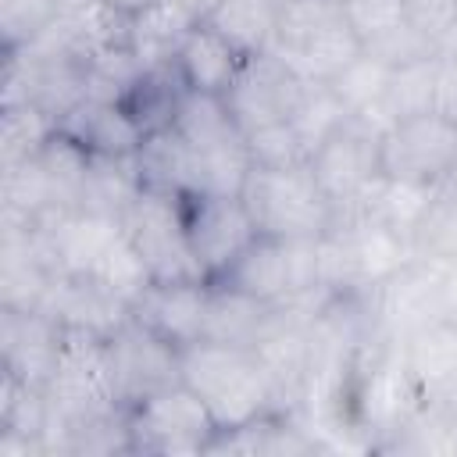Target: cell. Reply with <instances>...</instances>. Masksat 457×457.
<instances>
[{"label":"cell","instance_id":"9","mask_svg":"<svg viewBox=\"0 0 457 457\" xmlns=\"http://www.w3.org/2000/svg\"><path fill=\"white\" fill-rule=\"evenodd\" d=\"M453 164H457V121H450L439 111L400 118L382 132L386 179L439 189Z\"/></svg>","mask_w":457,"mask_h":457},{"label":"cell","instance_id":"16","mask_svg":"<svg viewBox=\"0 0 457 457\" xmlns=\"http://www.w3.org/2000/svg\"><path fill=\"white\" fill-rule=\"evenodd\" d=\"M139 325L168 339L171 346L186 350L204 339V318H207V282H150L129 311Z\"/></svg>","mask_w":457,"mask_h":457},{"label":"cell","instance_id":"28","mask_svg":"<svg viewBox=\"0 0 457 457\" xmlns=\"http://www.w3.org/2000/svg\"><path fill=\"white\" fill-rule=\"evenodd\" d=\"M57 129L61 121L36 104L0 107V164L36 157L57 136Z\"/></svg>","mask_w":457,"mask_h":457},{"label":"cell","instance_id":"14","mask_svg":"<svg viewBox=\"0 0 457 457\" xmlns=\"http://www.w3.org/2000/svg\"><path fill=\"white\" fill-rule=\"evenodd\" d=\"M68 332L43 311L0 307V371L14 375L25 386L46 389L57 371Z\"/></svg>","mask_w":457,"mask_h":457},{"label":"cell","instance_id":"37","mask_svg":"<svg viewBox=\"0 0 457 457\" xmlns=\"http://www.w3.org/2000/svg\"><path fill=\"white\" fill-rule=\"evenodd\" d=\"M457 18V4L453 0H407V21L436 46V39L443 36V29ZM436 54V50H432Z\"/></svg>","mask_w":457,"mask_h":457},{"label":"cell","instance_id":"25","mask_svg":"<svg viewBox=\"0 0 457 457\" xmlns=\"http://www.w3.org/2000/svg\"><path fill=\"white\" fill-rule=\"evenodd\" d=\"M436 86H439V61L436 57L389 68V82H386L378 111L375 114H361V118H371L378 129H389L400 118H414V114L436 111Z\"/></svg>","mask_w":457,"mask_h":457},{"label":"cell","instance_id":"30","mask_svg":"<svg viewBox=\"0 0 457 457\" xmlns=\"http://www.w3.org/2000/svg\"><path fill=\"white\" fill-rule=\"evenodd\" d=\"M386 82H389V68L382 61H375L371 54H364V50L336 79H328L332 93L339 96V104L350 114H375L378 104H382Z\"/></svg>","mask_w":457,"mask_h":457},{"label":"cell","instance_id":"41","mask_svg":"<svg viewBox=\"0 0 457 457\" xmlns=\"http://www.w3.org/2000/svg\"><path fill=\"white\" fill-rule=\"evenodd\" d=\"M436 61H457V18L443 29V36L436 39Z\"/></svg>","mask_w":457,"mask_h":457},{"label":"cell","instance_id":"18","mask_svg":"<svg viewBox=\"0 0 457 457\" xmlns=\"http://www.w3.org/2000/svg\"><path fill=\"white\" fill-rule=\"evenodd\" d=\"M132 164H136V175H139L143 189L168 193V196L204 193L200 161H196L193 146L175 129L157 132V136H146L139 143V150L132 154Z\"/></svg>","mask_w":457,"mask_h":457},{"label":"cell","instance_id":"26","mask_svg":"<svg viewBox=\"0 0 457 457\" xmlns=\"http://www.w3.org/2000/svg\"><path fill=\"white\" fill-rule=\"evenodd\" d=\"M139 189H143V182L136 175L132 157H89V171H86V182H82L79 211L121 221V214L132 207Z\"/></svg>","mask_w":457,"mask_h":457},{"label":"cell","instance_id":"39","mask_svg":"<svg viewBox=\"0 0 457 457\" xmlns=\"http://www.w3.org/2000/svg\"><path fill=\"white\" fill-rule=\"evenodd\" d=\"M436 111L457 121V61H439V86H436Z\"/></svg>","mask_w":457,"mask_h":457},{"label":"cell","instance_id":"43","mask_svg":"<svg viewBox=\"0 0 457 457\" xmlns=\"http://www.w3.org/2000/svg\"><path fill=\"white\" fill-rule=\"evenodd\" d=\"M439 193H443V196H450V200H457V164H453V168H450V175L443 179Z\"/></svg>","mask_w":457,"mask_h":457},{"label":"cell","instance_id":"8","mask_svg":"<svg viewBox=\"0 0 457 457\" xmlns=\"http://www.w3.org/2000/svg\"><path fill=\"white\" fill-rule=\"evenodd\" d=\"M382 132L386 129H378L371 118L350 114L307 157V164H311L321 193L336 207V214L350 211L371 189V182L382 175Z\"/></svg>","mask_w":457,"mask_h":457},{"label":"cell","instance_id":"24","mask_svg":"<svg viewBox=\"0 0 457 457\" xmlns=\"http://www.w3.org/2000/svg\"><path fill=\"white\" fill-rule=\"evenodd\" d=\"M278 0H218L204 25H211L221 39H228L243 57L264 54L275 46L278 29Z\"/></svg>","mask_w":457,"mask_h":457},{"label":"cell","instance_id":"29","mask_svg":"<svg viewBox=\"0 0 457 457\" xmlns=\"http://www.w3.org/2000/svg\"><path fill=\"white\" fill-rule=\"evenodd\" d=\"M36 157H39V164H43L50 186H54L57 207H61V211H79L82 182H86V171H89V157H93V154L57 129V136H54Z\"/></svg>","mask_w":457,"mask_h":457},{"label":"cell","instance_id":"38","mask_svg":"<svg viewBox=\"0 0 457 457\" xmlns=\"http://www.w3.org/2000/svg\"><path fill=\"white\" fill-rule=\"evenodd\" d=\"M425 403L457 432V375H450L446 382L432 386V389L425 393Z\"/></svg>","mask_w":457,"mask_h":457},{"label":"cell","instance_id":"34","mask_svg":"<svg viewBox=\"0 0 457 457\" xmlns=\"http://www.w3.org/2000/svg\"><path fill=\"white\" fill-rule=\"evenodd\" d=\"M57 21L54 0H0V36L4 50L29 46Z\"/></svg>","mask_w":457,"mask_h":457},{"label":"cell","instance_id":"5","mask_svg":"<svg viewBox=\"0 0 457 457\" xmlns=\"http://www.w3.org/2000/svg\"><path fill=\"white\" fill-rule=\"evenodd\" d=\"M175 132L193 146L200 171H204V193H236L243 189L250 175V150H246V132L236 125L225 96L211 93H186Z\"/></svg>","mask_w":457,"mask_h":457},{"label":"cell","instance_id":"2","mask_svg":"<svg viewBox=\"0 0 457 457\" xmlns=\"http://www.w3.org/2000/svg\"><path fill=\"white\" fill-rule=\"evenodd\" d=\"M411 257H414V243L403 232L389 228L386 221L361 211L336 214V225L318 239L321 289L328 293L375 289Z\"/></svg>","mask_w":457,"mask_h":457},{"label":"cell","instance_id":"45","mask_svg":"<svg viewBox=\"0 0 457 457\" xmlns=\"http://www.w3.org/2000/svg\"><path fill=\"white\" fill-rule=\"evenodd\" d=\"M339 4H346V0H339Z\"/></svg>","mask_w":457,"mask_h":457},{"label":"cell","instance_id":"12","mask_svg":"<svg viewBox=\"0 0 457 457\" xmlns=\"http://www.w3.org/2000/svg\"><path fill=\"white\" fill-rule=\"evenodd\" d=\"M182 200L186 236L204 278H218L257 236L243 196L236 193H189Z\"/></svg>","mask_w":457,"mask_h":457},{"label":"cell","instance_id":"17","mask_svg":"<svg viewBox=\"0 0 457 457\" xmlns=\"http://www.w3.org/2000/svg\"><path fill=\"white\" fill-rule=\"evenodd\" d=\"M282 303H264L257 296H246L232 286L207 282V318H204V339L225 343V346H246L257 350V343L275 325Z\"/></svg>","mask_w":457,"mask_h":457},{"label":"cell","instance_id":"7","mask_svg":"<svg viewBox=\"0 0 457 457\" xmlns=\"http://www.w3.org/2000/svg\"><path fill=\"white\" fill-rule=\"evenodd\" d=\"M125 414H129L132 453H161V457L207 453V446L218 436V425L207 403L186 382L157 389L154 396L139 400Z\"/></svg>","mask_w":457,"mask_h":457},{"label":"cell","instance_id":"46","mask_svg":"<svg viewBox=\"0 0 457 457\" xmlns=\"http://www.w3.org/2000/svg\"><path fill=\"white\" fill-rule=\"evenodd\" d=\"M453 4H457V0H453Z\"/></svg>","mask_w":457,"mask_h":457},{"label":"cell","instance_id":"6","mask_svg":"<svg viewBox=\"0 0 457 457\" xmlns=\"http://www.w3.org/2000/svg\"><path fill=\"white\" fill-rule=\"evenodd\" d=\"M121 228L154 282H207L193 257L179 196L139 189L132 207L121 214Z\"/></svg>","mask_w":457,"mask_h":457},{"label":"cell","instance_id":"19","mask_svg":"<svg viewBox=\"0 0 457 457\" xmlns=\"http://www.w3.org/2000/svg\"><path fill=\"white\" fill-rule=\"evenodd\" d=\"M171 64L182 75L186 89L225 96L232 79H236V71H239V64H243V54L228 39H221L211 25L200 21V25H193L186 32V39H182V46H179Z\"/></svg>","mask_w":457,"mask_h":457},{"label":"cell","instance_id":"33","mask_svg":"<svg viewBox=\"0 0 457 457\" xmlns=\"http://www.w3.org/2000/svg\"><path fill=\"white\" fill-rule=\"evenodd\" d=\"M246 150H250V164H257V168H289V164H303L311 157V150L300 139L293 121H275L257 132H246Z\"/></svg>","mask_w":457,"mask_h":457},{"label":"cell","instance_id":"31","mask_svg":"<svg viewBox=\"0 0 457 457\" xmlns=\"http://www.w3.org/2000/svg\"><path fill=\"white\" fill-rule=\"evenodd\" d=\"M346 118H350V111L339 104V96L332 93L328 82H307L303 100H300V107H296V114H293L289 121L296 125L300 139H303L307 150L314 154V146H318L321 139H328Z\"/></svg>","mask_w":457,"mask_h":457},{"label":"cell","instance_id":"1","mask_svg":"<svg viewBox=\"0 0 457 457\" xmlns=\"http://www.w3.org/2000/svg\"><path fill=\"white\" fill-rule=\"evenodd\" d=\"M182 382L207 403L218 432L239 428L261 414L278 411L275 386H271L257 350H246V346H225V343H211V339L186 346L182 350Z\"/></svg>","mask_w":457,"mask_h":457},{"label":"cell","instance_id":"4","mask_svg":"<svg viewBox=\"0 0 457 457\" xmlns=\"http://www.w3.org/2000/svg\"><path fill=\"white\" fill-rule=\"evenodd\" d=\"M307 82L336 79L364 46L339 0H286L278 7L275 46Z\"/></svg>","mask_w":457,"mask_h":457},{"label":"cell","instance_id":"36","mask_svg":"<svg viewBox=\"0 0 457 457\" xmlns=\"http://www.w3.org/2000/svg\"><path fill=\"white\" fill-rule=\"evenodd\" d=\"M346 18L353 25V32L361 36V46L375 36H382L386 29L407 21V0H346Z\"/></svg>","mask_w":457,"mask_h":457},{"label":"cell","instance_id":"10","mask_svg":"<svg viewBox=\"0 0 457 457\" xmlns=\"http://www.w3.org/2000/svg\"><path fill=\"white\" fill-rule=\"evenodd\" d=\"M107 364H111V382L118 403L129 411L139 400L154 396L157 389H168L182 382V350L139 325L132 314L129 321L111 332L107 339Z\"/></svg>","mask_w":457,"mask_h":457},{"label":"cell","instance_id":"44","mask_svg":"<svg viewBox=\"0 0 457 457\" xmlns=\"http://www.w3.org/2000/svg\"><path fill=\"white\" fill-rule=\"evenodd\" d=\"M278 4H286V0H278Z\"/></svg>","mask_w":457,"mask_h":457},{"label":"cell","instance_id":"13","mask_svg":"<svg viewBox=\"0 0 457 457\" xmlns=\"http://www.w3.org/2000/svg\"><path fill=\"white\" fill-rule=\"evenodd\" d=\"M443 268L428 257H411L382 286H375V321L389 339H407L425 325L443 321Z\"/></svg>","mask_w":457,"mask_h":457},{"label":"cell","instance_id":"20","mask_svg":"<svg viewBox=\"0 0 457 457\" xmlns=\"http://www.w3.org/2000/svg\"><path fill=\"white\" fill-rule=\"evenodd\" d=\"M61 132L86 146L93 157H132L143 143V132L118 100H82L61 121Z\"/></svg>","mask_w":457,"mask_h":457},{"label":"cell","instance_id":"22","mask_svg":"<svg viewBox=\"0 0 457 457\" xmlns=\"http://www.w3.org/2000/svg\"><path fill=\"white\" fill-rule=\"evenodd\" d=\"M436 196H439L436 186H414V182H400V179L378 175V179L371 182V189H368L350 211L371 214V218L386 221L389 228L403 232V236L414 243V232H418L421 221L428 218ZM339 214H346V211H339Z\"/></svg>","mask_w":457,"mask_h":457},{"label":"cell","instance_id":"40","mask_svg":"<svg viewBox=\"0 0 457 457\" xmlns=\"http://www.w3.org/2000/svg\"><path fill=\"white\" fill-rule=\"evenodd\" d=\"M443 321L457 328V268H443Z\"/></svg>","mask_w":457,"mask_h":457},{"label":"cell","instance_id":"21","mask_svg":"<svg viewBox=\"0 0 457 457\" xmlns=\"http://www.w3.org/2000/svg\"><path fill=\"white\" fill-rule=\"evenodd\" d=\"M186 93L189 89H186L182 75L175 71V64H157V68H143L132 79V86L121 93L118 104L125 107V114L136 121V129L146 139V136L175 129V118H179Z\"/></svg>","mask_w":457,"mask_h":457},{"label":"cell","instance_id":"23","mask_svg":"<svg viewBox=\"0 0 457 457\" xmlns=\"http://www.w3.org/2000/svg\"><path fill=\"white\" fill-rule=\"evenodd\" d=\"M200 25L193 14H186L179 4L171 0H154L146 11L132 14L129 21V46L139 57L143 68H157V64H171L186 32Z\"/></svg>","mask_w":457,"mask_h":457},{"label":"cell","instance_id":"42","mask_svg":"<svg viewBox=\"0 0 457 457\" xmlns=\"http://www.w3.org/2000/svg\"><path fill=\"white\" fill-rule=\"evenodd\" d=\"M100 4H107L111 11H118V14H129V18H132V14L146 11L154 0H100Z\"/></svg>","mask_w":457,"mask_h":457},{"label":"cell","instance_id":"15","mask_svg":"<svg viewBox=\"0 0 457 457\" xmlns=\"http://www.w3.org/2000/svg\"><path fill=\"white\" fill-rule=\"evenodd\" d=\"M39 311L64 332L107 339L129 321V303L89 275H54Z\"/></svg>","mask_w":457,"mask_h":457},{"label":"cell","instance_id":"32","mask_svg":"<svg viewBox=\"0 0 457 457\" xmlns=\"http://www.w3.org/2000/svg\"><path fill=\"white\" fill-rule=\"evenodd\" d=\"M414 257L439 261L446 268H457V200L436 196L428 218L414 232Z\"/></svg>","mask_w":457,"mask_h":457},{"label":"cell","instance_id":"11","mask_svg":"<svg viewBox=\"0 0 457 457\" xmlns=\"http://www.w3.org/2000/svg\"><path fill=\"white\" fill-rule=\"evenodd\" d=\"M303 89H307V79L286 57H278L275 50H264V54L243 57L225 93V104L243 132H257L264 125L289 121L303 100Z\"/></svg>","mask_w":457,"mask_h":457},{"label":"cell","instance_id":"35","mask_svg":"<svg viewBox=\"0 0 457 457\" xmlns=\"http://www.w3.org/2000/svg\"><path fill=\"white\" fill-rule=\"evenodd\" d=\"M364 54H371V57L382 61L386 68H400V64H414V61L436 57V54H432V43H428L411 21H400V25L386 29L382 36L368 39V43H364Z\"/></svg>","mask_w":457,"mask_h":457},{"label":"cell","instance_id":"27","mask_svg":"<svg viewBox=\"0 0 457 457\" xmlns=\"http://www.w3.org/2000/svg\"><path fill=\"white\" fill-rule=\"evenodd\" d=\"M400 350H403V361H407L414 382L421 386V396L432 386L457 375V328L446 321L425 325L414 336L400 339Z\"/></svg>","mask_w":457,"mask_h":457},{"label":"cell","instance_id":"3","mask_svg":"<svg viewBox=\"0 0 457 457\" xmlns=\"http://www.w3.org/2000/svg\"><path fill=\"white\" fill-rule=\"evenodd\" d=\"M257 236L271 239H321L336 225V207L321 193L311 164L250 168L239 189Z\"/></svg>","mask_w":457,"mask_h":457}]
</instances>
